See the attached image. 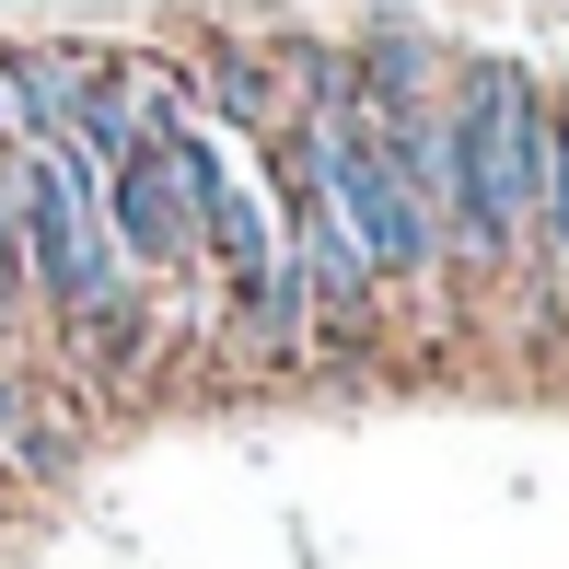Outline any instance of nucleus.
<instances>
[{
    "mask_svg": "<svg viewBox=\"0 0 569 569\" xmlns=\"http://www.w3.org/2000/svg\"><path fill=\"white\" fill-rule=\"evenodd\" d=\"M442 279H500L535 221V151H547V82L523 59H453L442 93Z\"/></svg>",
    "mask_w": 569,
    "mask_h": 569,
    "instance_id": "f257e3e1",
    "label": "nucleus"
},
{
    "mask_svg": "<svg viewBox=\"0 0 569 569\" xmlns=\"http://www.w3.org/2000/svg\"><path fill=\"white\" fill-rule=\"evenodd\" d=\"M315 128V163H326V198H338L349 244L372 256L383 291H430L442 279V210H430V187L396 163V140L360 117H302Z\"/></svg>",
    "mask_w": 569,
    "mask_h": 569,
    "instance_id": "f03ea898",
    "label": "nucleus"
},
{
    "mask_svg": "<svg viewBox=\"0 0 569 569\" xmlns=\"http://www.w3.org/2000/svg\"><path fill=\"white\" fill-rule=\"evenodd\" d=\"M453 59H465V47H442L419 12H372V23L349 36V93H360L349 117H372V128L430 117V106L453 93Z\"/></svg>",
    "mask_w": 569,
    "mask_h": 569,
    "instance_id": "7ed1b4c3",
    "label": "nucleus"
},
{
    "mask_svg": "<svg viewBox=\"0 0 569 569\" xmlns=\"http://www.w3.org/2000/svg\"><path fill=\"white\" fill-rule=\"evenodd\" d=\"M106 232H117V256L140 279H187L198 268V221H187V187H174L163 140L128 151V163H106Z\"/></svg>",
    "mask_w": 569,
    "mask_h": 569,
    "instance_id": "20e7f679",
    "label": "nucleus"
},
{
    "mask_svg": "<svg viewBox=\"0 0 569 569\" xmlns=\"http://www.w3.org/2000/svg\"><path fill=\"white\" fill-rule=\"evenodd\" d=\"M187 117L232 128V140H279V128H291V93H279L268 36H198V59H187Z\"/></svg>",
    "mask_w": 569,
    "mask_h": 569,
    "instance_id": "39448f33",
    "label": "nucleus"
},
{
    "mask_svg": "<svg viewBox=\"0 0 569 569\" xmlns=\"http://www.w3.org/2000/svg\"><path fill=\"white\" fill-rule=\"evenodd\" d=\"M0 82L23 93L36 140H70V106L93 82V47H59V36H0Z\"/></svg>",
    "mask_w": 569,
    "mask_h": 569,
    "instance_id": "423d86ee",
    "label": "nucleus"
},
{
    "mask_svg": "<svg viewBox=\"0 0 569 569\" xmlns=\"http://www.w3.org/2000/svg\"><path fill=\"white\" fill-rule=\"evenodd\" d=\"M523 256H535V291L569 302V93H547V151H535V221H523Z\"/></svg>",
    "mask_w": 569,
    "mask_h": 569,
    "instance_id": "0eeeda50",
    "label": "nucleus"
}]
</instances>
